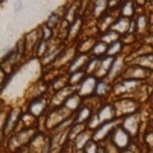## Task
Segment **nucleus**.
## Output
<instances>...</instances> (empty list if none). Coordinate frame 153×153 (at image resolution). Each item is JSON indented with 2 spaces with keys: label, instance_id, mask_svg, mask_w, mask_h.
<instances>
[{
  "label": "nucleus",
  "instance_id": "f257e3e1",
  "mask_svg": "<svg viewBox=\"0 0 153 153\" xmlns=\"http://www.w3.org/2000/svg\"><path fill=\"white\" fill-rule=\"evenodd\" d=\"M71 114L73 112L66 108L65 106L54 110V111L50 112L46 117V128L47 129H54L55 130L59 125H61L64 121H66L68 119L71 117Z\"/></svg>",
  "mask_w": 153,
  "mask_h": 153
},
{
  "label": "nucleus",
  "instance_id": "f03ea898",
  "mask_svg": "<svg viewBox=\"0 0 153 153\" xmlns=\"http://www.w3.org/2000/svg\"><path fill=\"white\" fill-rule=\"evenodd\" d=\"M35 129L33 128H27L25 130L17 133L16 135H13L9 139V149L10 151H17L19 148H22L23 146H26L27 143H31L32 139L36 137Z\"/></svg>",
  "mask_w": 153,
  "mask_h": 153
},
{
  "label": "nucleus",
  "instance_id": "7ed1b4c3",
  "mask_svg": "<svg viewBox=\"0 0 153 153\" xmlns=\"http://www.w3.org/2000/svg\"><path fill=\"white\" fill-rule=\"evenodd\" d=\"M115 111H116V115L119 116H130V115L135 114L138 110V103L133 100H119V101L115 102L114 105Z\"/></svg>",
  "mask_w": 153,
  "mask_h": 153
},
{
  "label": "nucleus",
  "instance_id": "20e7f679",
  "mask_svg": "<svg viewBox=\"0 0 153 153\" xmlns=\"http://www.w3.org/2000/svg\"><path fill=\"white\" fill-rule=\"evenodd\" d=\"M139 126H140L139 114H133V115H130V116H126L125 119H124L123 129L125 131H128L130 137L137 135L138 131H139Z\"/></svg>",
  "mask_w": 153,
  "mask_h": 153
},
{
  "label": "nucleus",
  "instance_id": "39448f33",
  "mask_svg": "<svg viewBox=\"0 0 153 153\" xmlns=\"http://www.w3.org/2000/svg\"><path fill=\"white\" fill-rule=\"evenodd\" d=\"M111 142L117 148H126L130 143V135L121 128H116L111 134Z\"/></svg>",
  "mask_w": 153,
  "mask_h": 153
},
{
  "label": "nucleus",
  "instance_id": "423d86ee",
  "mask_svg": "<svg viewBox=\"0 0 153 153\" xmlns=\"http://www.w3.org/2000/svg\"><path fill=\"white\" fill-rule=\"evenodd\" d=\"M117 124L119 123L116 120H112V121H110V123L102 124V125L100 126L97 130H96V133L93 134V140L94 142H100V140H103L106 137L111 135L112 131L116 129Z\"/></svg>",
  "mask_w": 153,
  "mask_h": 153
},
{
  "label": "nucleus",
  "instance_id": "0eeeda50",
  "mask_svg": "<svg viewBox=\"0 0 153 153\" xmlns=\"http://www.w3.org/2000/svg\"><path fill=\"white\" fill-rule=\"evenodd\" d=\"M138 85H139V80L124 79V80H121V82L115 84L114 92H115V94H126L129 92H133Z\"/></svg>",
  "mask_w": 153,
  "mask_h": 153
},
{
  "label": "nucleus",
  "instance_id": "6e6552de",
  "mask_svg": "<svg viewBox=\"0 0 153 153\" xmlns=\"http://www.w3.org/2000/svg\"><path fill=\"white\" fill-rule=\"evenodd\" d=\"M96 88H97V82H96V76H87L79 85L78 89V94L80 97H88L92 94Z\"/></svg>",
  "mask_w": 153,
  "mask_h": 153
},
{
  "label": "nucleus",
  "instance_id": "1a4fd4ad",
  "mask_svg": "<svg viewBox=\"0 0 153 153\" xmlns=\"http://www.w3.org/2000/svg\"><path fill=\"white\" fill-rule=\"evenodd\" d=\"M71 94H74V87L71 85H68L65 87L64 89L59 91V92H55V96L52 97V101H51V105L54 107H61V103H65L66 100H68Z\"/></svg>",
  "mask_w": 153,
  "mask_h": 153
},
{
  "label": "nucleus",
  "instance_id": "9d476101",
  "mask_svg": "<svg viewBox=\"0 0 153 153\" xmlns=\"http://www.w3.org/2000/svg\"><path fill=\"white\" fill-rule=\"evenodd\" d=\"M123 76L125 79L139 80V79H143V78H147L148 70L142 68V66H139V65H134V66H130V68H128L125 71H124Z\"/></svg>",
  "mask_w": 153,
  "mask_h": 153
},
{
  "label": "nucleus",
  "instance_id": "9b49d317",
  "mask_svg": "<svg viewBox=\"0 0 153 153\" xmlns=\"http://www.w3.org/2000/svg\"><path fill=\"white\" fill-rule=\"evenodd\" d=\"M46 107H47L46 100L38 97L30 103V106H28V114H31L32 116H35V117H38L45 112Z\"/></svg>",
  "mask_w": 153,
  "mask_h": 153
},
{
  "label": "nucleus",
  "instance_id": "f8f14e48",
  "mask_svg": "<svg viewBox=\"0 0 153 153\" xmlns=\"http://www.w3.org/2000/svg\"><path fill=\"white\" fill-rule=\"evenodd\" d=\"M97 115H98V119H100V121H101V124H106V123H110L114 120L116 111H115V107L112 105L107 103V105H103V106L100 107Z\"/></svg>",
  "mask_w": 153,
  "mask_h": 153
},
{
  "label": "nucleus",
  "instance_id": "ddd939ff",
  "mask_svg": "<svg viewBox=\"0 0 153 153\" xmlns=\"http://www.w3.org/2000/svg\"><path fill=\"white\" fill-rule=\"evenodd\" d=\"M75 49L74 47H69V49H65L63 50V52L59 55V57L55 60L54 63V66H56V68H59V66H63L65 64H71V61H73L75 57Z\"/></svg>",
  "mask_w": 153,
  "mask_h": 153
},
{
  "label": "nucleus",
  "instance_id": "4468645a",
  "mask_svg": "<svg viewBox=\"0 0 153 153\" xmlns=\"http://www.w3.org/2000/svg\"><path fill=\"white\" fill-rule=\"evenodd\" d=\"M19 116H21V111L19 108H14L9 112V116H8V120L5 121V124L3 125V133L4 134H9V131H12L16 125L19 123Z\"/></svg>",
  "mask_w": 153,
  "mask_h": 153
},
{
  "label": "nucleus",
  "instance_id": "2eb2a0df",
  "mask_svg": "<svg viewBox=\"0 0 153 153\" xmlns=\"http://www.w3.org/2000/svg\"><path fill=\"white\" fill-rule=\"evenodd\" d=\"M115 61V57L112 56H106L105 59H102L100 61V65H98V69L97 71L94 73V75L97 78H103V76H107V74L110 73V69Z\"/></svg>",
  "mask_w": 153,
  "mask_h": 153
},
{
  "label": "nucleus",
  "instance_id": "dca6fc26",
  "mask_svg": "<svg viewBox=\"0 0 153 153\" xmlns=\"http://www.w3.org/2000/svg\"><path fill=\"white\" fill-rule=\"evenodd\" d=\"M42 40V33L41 31H31L30 33H27V36L25 37V46H26V51L32 50L36 45L40 44V41Z\"/></svg>",
  "mask_w": 153,
  "mask_h": 153
},
{
  "label": "nucleus",
  "instance_id": "f3484780",
  "mask_svg": "<svg viewBox=\"0 0 153 153\" xmlns=\"http://www.w3.org/2000/svg\"><path fill=\"white\" fill-rule=\"evenodd\" d=\"M124 57L123 56H117L115 57V61L111 66V69H110V73L107 74V79L108 80H114L116 79L119 75L123 74V69H124Z\"/></svg>",
  "mask_w": 153,
  "mask_h": 153
},
{
  "label": "nucleus",
  "instance_id": "a211bd4d",
  "mask_svg": "<svg viewBox=\"0 0 153 153\" xmlns=\"http://www.w3.org/2000/svg\"><path fill=\"white\" fill-rule=\"evenodd\" d=\"M88 55L87 54H80L78 56H75V59L71 61V64L69 65V71L71 74L76 73V71H80L82 68H84L85 65H88Z\"/></svg>",
  "mask_w": 153,
  "mask_h": 153
},
{
  "label": "nucleus",
  "instance_id": "6ab92c4d",
  "mask_svg": "<svg viewBox=\"0 0 153 153\" xmlns=\"http://www.w3.org/2000/svg\"><path fill=\"white\" fill-rule=\"evenodd\" d=\"M46 147H47V143L45 140V138L41 134H37L30 143V153H44L45 152L44 148Z\"/></svg>",
  "mask_w": 153,
  "mask_h": 153
},
{
  "label": "nucleus",
  "instance_id": "aec40b11",
  "mask_svg": "<svg viewBox=\"0 0 153 153\" xmlns=\"http://www.w3.org/2000/svg\"><path fill=\"white\" fill-rule=\"evenodd\" d=\"M130 23H131V21H130L129 18L121 17V18H119V19H116V21H115V23H114L112 27H111V30L115 31V32H117L119 35H123V33L129 32V28H130Z\"/></svg>",
  "mask_w": 153,
  "mask_h": 153
},
{
  "label": "nucleus",
  "instance_id": "412c9836",
  "mask_svg": "<svg viewBox=\"0 0 153 153\" xmlns=\"http://www.w3.org/2000/svg\"><path fill=\"white\" fill-rule=\"evenodd\" d=\"M135 65H139L144 69H153V54L152 52H147V54H142L134 60Z\"/></svg>",
  "mask_w": 153,
  "mask_h": 153
},
{
  "label": "nucleus",
  "instance_id": "4be33fe9",
  "mask_svg": "<svg viewBox=\"0 0 153 153\" xmlns=\"http://www.w3.org/2000/svg\"><path fill=\"white\" fill-rule=\"evenodd\" d=\"M92 139H93L92 133L88 131V130H84V131H83V133L80 134V135L74 140V143H75V148H76L78 151L84 149V147L87 146Z\"/></svg>",
  "mask_w": 153,
  "mask_h": 153
},
{
  "label": "nucleus",
  "instance_id": "5701e85b",
  "mask_svg": "<svg viewBox=\"0 0 153 153\" xmlns=\"http://www.w3.org/2000/svg\"><path fill=\"white\" fill-rule=\"evenodd\" d=\"M91 116H92V108H89L88 106H82L76 114L74 124H83L85 120H89Z\"/></svg>",
  "mask_w": 153,
  "mask_h": 153
},
{
  "label": "nucleus",
  "instance_id": "b1692460",
  "mask_svg": "<svg viewBox=\"0 0 153 153\" xmlns=\"http://www.w3.org/2000/svg\"><path fill=\"white\" fill-rule=\"evenodd\" d=\"M64 106L68 110H70L71 112L75 111V110H78V108H80V96L78 93L71 94L70 97L66 100V102L64 103Z\"/></svg>",
  "mask_w": 153,
  "mask_h": 153
},
{
  "label": "nucleus",
  "instance_id": "393cba45",
  "mask_svg": "<svg viewBox=\"0 0 153 153\" xmlns=\"http://www.w3.org/2000/svg\"><path fill=\"white\" fill-rule=\"evenodd\" d=\"M114 23H115V18H114L112 14H105V16L101 18L100 23H98V28L105 33L107 28L111 30V27H112Z\"/></svg>",
  "mask_w": 153,
  "mask_h": 153
},
{
  "label": "nucleus",
  "instance_id": "a878e982",
  "mask_svg": "<svg viewBox=\"0 0 153 153\" xmlns=\"http://www.w3.org/2000/svg\"><path fill=\"white\" fill-rule=\"evenodd\" d=\"M119 38H120V35H119L117 32L110 30V31H106L105 33H102L101 41L103 42V44H106V45H112L114 42L119 41Z\"/></svg>",
  "mask_w": 153,
  "mask_h": 153
},
{
  "label": "nucleus",
  "instance_id": "bb28decb",
  "mask_svg": "<svg viewBox=\"0 0 153 153\" xmlns=\"http://www.w3.org/2000/svg\"><path fill=\"white\" fill-rule=\"evenodd\" d=\"M107 7H108V3L103 1V0L93 3V14L96 17H103L105 12L107 10Z\"/></svg>",
  "mask_w": 153,
  "mask_h": 153
},
{
  "label": "nucleus",
  "instance_id": "cd10ccee",
  "mask_svg": "<svg viewBox=\"0 0 153 153\" xmlns=\"http://www.w3.org/2000/svg\"><path fill=\"white\" fill-rule=\"evenodd\" d=\"M84 131V124H73V126L69 130V140H75L80 134Z\"/></svg>",
  "mask_w": 153,
  "mask_h": 153
},
{
  "label": "nucleus",
  "instance_id": "c85d7f7f",
  "mask_svg": "<svg viewBox=\"0 0 153 153\" xmlns=\"http://www.w3.org/2000/svg\"><path fill=\"white\" fill-rule=\"evenodd\" d=\"M120 13L124 18H129L134 14V4L133 3H124L120 7Z\"/></svg>",
  "mask_w": 153,
  "mask_h": 153
},
{
  "label": "nucleus",
  "instance_id": "c756f323",
  "mask_svg": "<svg viewBox=\"0 0 153 153\" xmlns=\"http://www.w3.org/2000/svg\"><path fill=\"white\" fill-rule=\"evenodd\" d=\"M121 49H123V42L121 41H116V42H114L112 45H110L108 46V49H107V56H116L119 55L121 52Z\"/></svg>",
  "mask_w": 153,
  "mask_h": 153
},
{
  "label": "nucleus",
  "instance_id": "7c9ffc66",
  "mask_svg": "<svg viewBox=\"0 0 153 153\" xmlns=\"http://www.w3.org/2000/svg\"><path fill=\"white\" fill-rule=\"evenodd\" d=\"M80 25H82V21L80 19H78L76 18V21L73 23V25H70V27H69V32H68V40H70V38H74L76 35L79 33V31H80Z\"/></svg>",
  "mask_w": 153,
  "mask_h": 153
},
{
  "label": "nucleus",
  "instance_id": "2f4dec72",
  "mask_svg": "<svg viewBox=\"0 0 153 153\" xmlns=\"http://www.w3.org/2000/svg\"><path fill=\"white\" fill-rule=\"evenodd\" d=\"M84 75H85L84 71H76V73L70 74V76H69V83H70L71 87H73V85L79 84V83H82L83 80L85 79Z\"/></svg>",
  "mask_w": 153,
  "mask_h": 153
},
{
  "label": "nucleus",
  "instance_id": "473e14b6",
  "mask_svg": "<svg viewBox=\"0 0 153 153\" xmlns=\"http://www.w3.org/2000/svg\"><path fill=\"white\" fill-rule=\"evenodd\" d=\"M107 49H108L107 45L103 44L102 41H100V42H97V44L94 45L93 50H92V54L96 55V56H101L103 54H107Z\"/></svg>",
  "mask_w": 153,
  "mask_h": 153
},
{
  "label": "nucleus",
  "instance_id": "72a5a7b5",
  "mask_svg": "<svg viewBox=\"0 0 153 153\" xmlns=\"http://www.w3.org/2000/svg\"><path fill=\"white\" fill-rule=\"evenodd\" d=\"M94 40H85V41H83L82 42V45H80V47H79V52L80 54H87V52H89V51H92L93 50V47H94Z\"/></svg>",
  "mask_w": 153,
  "mask_h": 153
},
{
  "label": "nucleus",
  "instance_id": "f704fd0d",
  "mask_svg": "<svg viewBox=\"0 0 153 153\" xmlns=\"http://www.w3.org/2000/svg\"><path fill=\"white\" fill-rule=\"evenodd\" d=\"M110 91V85L107 82H100L97 84V88H96V93H97L98 97H105Z\"/></svg>",
  "mask_w": 153,
  "mask_h": 153
},
{
  "label": "nucleus",
  "instance_id": "c9c22d12",
  "mask_svg": "<svg viewBox=\"0 0 153 153\" xmlns=\"http://www.w3.org/2000/svg\"><path fill=\"white\" fill-rule=\"evenodd\" d=\"M66 82H69V79H66L65 76H60V78H57L56 80H54V84H52V87L56 92H59V91L64 89L65 87H68L66 85Z\"/></svg>",
  "mask_w": 153,
  "mask_h": 153
},
{
  "label": "nucleus",
  "instance_id": "e433bc0d",
  "mask_svg": "<svg viewBox=\"0 0 153 153\" xmlns=\"http://www.w3.org/2000/svg\"><path fill=\"white\" fill-rule=\"evenodd\" d=\"M101 125H102V124H101V121H100V119H98V115L94 114V115L91 116V119L88 120V125L87 126L89 129H92V130H97V129Z\"/></svg>",
  "mask_w": 153,
  "mask_h": 153
},
{
  "label": "nucleus",
  "instance_id": "4c0bfd02",
  "mask_svg": "<svg viewBox=\"0 0 153 153\" xmlns=\"http://www.w3.org/2000/svg\"><path fill=\"white\" fill-rule=\"evenodd\" d=\"M60 23V16L57 13H52L51 16L49 17V19H47V23H46V26L49 27V28H54L55 26H57Z\"/></svg>",
  "mask_w": 153,
  "mask_h": 153
},
{
  "label": "nucleus",
  "instance_id": "58836bf2",
  "mask_svg": "<svg viewBox=\"0 0 153 153\" xmlns=\"http://www.w3.org/2000/svg\"><path fill=\"white\" fill-rule=\"evenodd\" d=\"M100 61H101V60H98L97 57H93V59L88 63V65H87V71H85V73H88V74L96 73V71H97V69H98Z\"/></svg>",
  "mask_w": 153,
  "mask_h": 153
},
{
  "label": "nucleus",
  "instance_id": "ea45409f",
  "mask_svg": "<svg viewBox=\"0 0 153 153\" xmlns=\"http://www.w3.org/2000/svg\"><path fill=\"white\" fill-rule=\"evenodd\" d=\"M137 31L138 32H143L147 28V17L146 16H139L137 19Z\"/></svg>",
  "mask_w": 153,
  "mask_h": 153
},
{
  "label": "nucleus",
  "instance_id": "a19ab883",
  "mask_svg": "<svg viewBox=\"0 0 153 153\" xmlns=\"http://www.w3.org/2000/svg\"><path fill=\"white\" fill-rule=\"evenodd\" d=\"M36 51H37V56H45L46 54H47V41H40V44L37 45V49H36Z\"/></svg>",
  "mask_w": 153,
  "mask_h": 153
},
{
  "label": "nucleus",
  "instance_id": "79ce46f5",
  "mask_svg": "<svg viewBox=\"0 0 153 153\" xmlns=\"http://www.w3.org/2000/svg\"><path fill=\"white\" fill-rule=\"evenodd\" d=\"M98 149H100V148L97 147V144H96V142L91 140L88 144L84 147L83 153H98Z\"/></svg>",
  "mask_w": 153,
  "mask_h": 153
},
{
  "label": "nucleus",
  "instance_id": "37998d69",
  "mask_svg": "<svg viewBox=\"0 0 153 153\" xmlns=\"http://www.w3.org/2000/svg\"><path fill=\"white\" fill-rule=\"evenodd\" d=\"M41 33H42V41H47L49 37H51V35H52V30L47 26H44V28L41 30Z\"/></svg>",
  "mask_w": 153,
  "mask_h": 153
},
{
  "label": "nucleus",
  "instance_id": "c03bdc74",
  "mask_svg": "<svg viewBox=\"0 0 153 153\" xmlns=\"http://www.w3.org/2000/svg\"><path fill=\"white\" fill-rule=\"evenodd\" d=\"M106 153H119V148L114 144L112 142H110V143H107L106 144Z\"/></svg>",
  "mask_w": 153,
  "mask_h": 153
},
{
  "label": "nucleus",
  "instance_id": "a18cd8bd",
  "mask_svg": "<svg viewBox=\"0 0 153 153\" xmlns=\"http://www.w3.org/2000/svg\"><path fill=\"white\" fill-rule=\"evenodd\" d=\"M146 143H147V144L151 148H153V131L148 133L147 135H146Z\"/></svg>",
  "mask_w": 153,
  "mask_h": 153
},
{
  "label": "nucleus",
  "instance_id": "49530a36",
  "mask_svg": "<svg viewBox=\"0 0 153 153\" xmlns=\"http://www.w3.org/2000/svg\"><path fill=\"white\" fill-rule=\"evenodd\" d=\"M147 42H148V44H149L152 47H153V33H152V35H149V36H148L147 37Z\"/></svg>",
  "mask_w": 153,
  "mask_h": 153
},
{
  "label": "nucleus",
  "instance_id": "de8ad7c7",
  "mask_svg": "<svg viewBox=\"0 0 153 153\" xmlns=\"http://www.w3.org/2000/svg\"><path fill=\"white\" fill-rule=\"evenodd\" d=\"M22 7H23V4H22V3H17V4H16V13H18V12H21V9H22Z\"/></svg>",
  "mask_w": 153,
  "mask_h": 153
},
{
  "label": "nucleus",
  "instance_id": "09e8293b",
  "mask_svg": "<svg viewBox=\"0 0 153 153\" xmlns=\"http://www.w3.org/2000/svg\"><path fill=\"white\" fill-rule=\"evenodd\" d=\"M98 153H106V149H105V148H100Z\"/></svg>",
  "mask_w": 153,
  "mask_h": 153
},
{
  "label": "nucleus",
  "instance_id": "8fccbe9b",
  "mask_svg": "<svg viewBox=\"0 0 153 153\" xmlns=\"http://www.w3.org/2000/svg\"><path fill=\"white\" fill-rule=\"evenodd\" d=\"M123 153H134V152H131V151H124Z\"/></svg>",
  "mask_w": 153,
  "mask_h": 153
},
{
  "label": "nucleus",
  "instance_id": "3c124183",
  "mask_svg": "<svg viewBox=\"0 0 153 153\" xmlns=\"http://www.w3.org/2000/svg\"><path fill=\"white\" fill-rule=\"evenodd\" d=\"M75 153H83V151H78V152H75Z\"/></svg>",
  "mask_w": 153,
  "mask_h": 153
}]
</instances>
